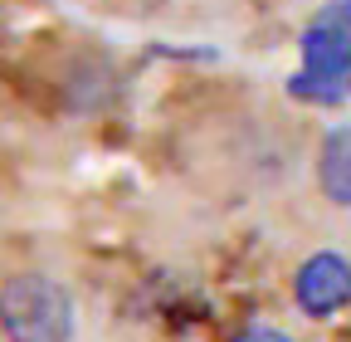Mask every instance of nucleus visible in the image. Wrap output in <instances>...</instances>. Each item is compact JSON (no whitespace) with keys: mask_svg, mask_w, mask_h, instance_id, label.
I'll return each instance as SVG.
<instances>
[{"mask_svg":"<svg viewBox=\"0 0 351 342\" xmlns=\"http://www.w3.org/2000/svg\"><path fill=\"white\" fill-rule=\"evenodd\" d=\"M0 332L10 342H69L73 337L69 288H59L44 274H15L0 288Z\"/></svg>","mask_w":351,"mask_h":342,"instance_id":"1","label":"nucleus"},{"mask_svg":"<svg viewBox=\"0 0 351 342\" xmlns=\"http://www.w3.org/2000/svg\"><path fill=\"white\" fill-rule=\"evenodd\" d=\"M293 298L307 318H332L351 304V264L341 254H313L293 279Z\"/></svg>","mask_w":351,"mask_h":342,"instance_id":"2","label":"nucleus"},{"mask_svg":"<svg viewBox=\"0 0 351 342\" xmlns=\"http://www.w3.org/2000/svg\"><path fill=\"white\" fill-rule=\"evenodd\" d=\"M317 181H322L327 201H337V205H351V127H332V133L322 137Z\"/></svg>","mask_w":351,"mask_h":342,"instance_id":"3","label":"nucleus"},{"mask_svg":"<svg viewBox=\"0 0 351 342\" xmlns=\"http://www.w3.org/2000/svg\"><path fill=\"white\" fill-rule=\"evenodd\" d=\"M234 342H293V337H283L278 328H244Z\"/></svg>","mask_w":351,"mask_h":342,"instance_id":"4","label":"nucleus"},{"mask_svg":"<svg viewBox=\"0 0 351 342\" xmlns=\"http://www.w3.org/2000/svg\"><path fill=\"white\" fill-rule=\"evenodd\" d=\"M322 20H337V25H346V30H351V0H332Z\"/></svg>","mask_w":351,"mask_h":342,"instance_id":"5","label":"nucleus"}]
</instances>
